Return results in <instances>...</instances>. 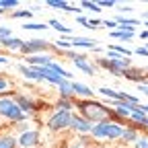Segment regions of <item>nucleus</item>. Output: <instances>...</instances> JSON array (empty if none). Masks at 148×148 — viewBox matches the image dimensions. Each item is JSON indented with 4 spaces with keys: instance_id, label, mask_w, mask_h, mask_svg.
Masks as SVG:
<instances>
[{
    "instance_id": "45",
    "label": "nucleus",
    "mask_w": 148,
    "mask_h": 148,
    "mask_svg": "<svg viewBox=\"0 0 148 148\" xmlns=\"http://www.w3.org/2000/svg\"><path fill=\"white\" fill-rule=\"evenodd\" d=\"M142 25H146V27H148V21H144V23H142Z\"/></svg>"
},
{
    "instance_id": "25",
    "label": "nucleus",
    "mask_w": 148,
    "mask_h": 148,
    "mask_svg": "<svg viewBox=\"0 0 148 148\" xmlns=\"http://www.w3.org/2000/svg\"><path fill=\"white\" fill-rule=\"evenodd\" d=\"M97 92L103 95V97H107L109 101H117V90L109 88V86H101V88H97Z\"/></svg>"
},
{
    "instance_id": "40",
    "label": "nucleus",
    "mask_w": 148,
    "mask_h": 148,
    "mask_svg": "<svg viewBox=\"0 0 148 148\" xmlns=\"http://www.w3.org/2000/svg\"><path fill=\"white\" fill-rule=\"evenodd\" d=\"M138 90L144 92V95H148V84H138Z\"/></svg>"
},
{
    "instance_id": "8",
    "label": "nucleus",
    "mask_w": 148,
    "mask_h": 148,
    "mask_svg": "<svg viewBox=\"0 0 148 148\" xmlns=\"http://www.w3.org/2000/svg\"><path fill=\"white\" fill-rule=\"evenodd\" d=\"M107 60L113 64L121 74L125 72V70H130L132 68V60L130 58H125V56H121V53H117V51H113V49H107Z\"/></svg>"
},
{
    "instance_id": "16",
    "label": "nucleus",
    "mask_w": 148,
    "mask_h": 148,
    "mask_svg": "<svg viewBox=\"0 0 148 148\" xmlns=\"http://www.w3.org/2000/svg\"><path fill=\"white\" fill-rule=\"evenodd\" d=\"M58 95H60V99H74V86H72V80H64V82L58 86Z\"/></svg>"
},
{
    "instance_id": "4",
    "label": "nucleus",
    "mask_w": 148,
    "mask_h": 148,
    "mask_svg": "<svg viewBox=\"0 0 148 148\" xmlns=\"http://www.w3.org/2000/svg\"><path fill=\"white\" fill-rule=\"evenodd\" d=\"M70 121H72V111H58L56 109L47 119V127L51 132H62V130L70 127Z\"/></svg>"
},
{
    "instance_id": "15",
    "label": "nucleus",
    "mask_w": 148,
    "mask_h": 148,
    "mask_svg": "<svg viewBox=\"0 0 148 148\" xmlns=\"http://www.w3.org/2000/svg\"><path fill=\"white\" fill-rule=\"evenodd\" d=\"M45 4L51 6V8H60V10H64V12H76V14L80 16V8H74L70 2H64V0H47Z\"/></svg>"
},
{
    "instance_id": "6",
    "label": "nucleus",
    "mask_w": 148,
    "mask_h": 148,
    "mask_svg": "<svg viewBox=\"0 0 148 148\" xmlns=\"http://www.w3.org/2000/svg\"><path fill=\"white\" fill-rule=\"evenodd\" d=\"M47 49H51V43L47 39H29L21 47V51L27 56V58L29 56H39L41 51H47Z\"/></svg>"
},
{
    "instance_id": "41",
    "label": "nucleus",
    "mask_w": 148,
    "mask_h": 148,
    "mask_svg": "<svg viewBox=\"0 0 148 148\" xmlns=\"http://www.w3.org/2000/svg\"><path fill=\"white\" fill-rule=\"evenodd\" d=\"M140 37H142V39H148V29H146V31H142V33H140Z\"/></svg>"
},
{
    "instance_id": "7",
    "label": "nucleus",
    "mask_w": 148,
    "mask_h": 148,
    "mask_svg": "<svg viewBox=\"0 0 148 148\" xmlns=\"http://www.w3.org/2000/svg\"><path fill=\"white\" fill-rule=\"evenodd\" d=\"M92 125H95V123H90L88 119H84L80 113H72L70 130H74L76 134H80V136H86V134H90V132H92Z\"/></svg>"
},
{
    "instance_id": "31",
    "label": "nucleus",
    "mask_w": 148,
    "mask_h": 148,
    "mask_svg": "<svg viewBox=\"0 0 148 148\" xmlns=\"http://www.w3.org/2000/svg\"><path fill=\"white\" fill-rule=\"evenodd\" d=\"M6 37H12V31H10V27H4V25H0V39H6Z\"/></svg>"
},
{
    "instance_id": "26",
    "label": "nucleus",
    "mask_w": 148,
    "mask_h": 148,
    "mask_svg": "<svg viewBox=\"0 0 148 148\" xmlns=\"http://www.w3.org/2000/svg\"><path fill=\"white\" fill-rule=\"evenodd\" d=\"M107 49H113V51H117V53H121V56H125V58H130L132 60V49H127V47H123V45H109Z\"/></svg>"
},
{
    "instance_id": "42",
    "label": "nucleus",
    "mask_w": 148,
    "mask_h": 148,
    "mask_svg": "<svg viewBox=\"0 0 148 148\" xmlns=\"http://www.w3.org/2000/svg\"><path fill=\"white\" fill-rule=\"evenodd\" d=\"M0 64H8V58H4V56H0Z\"/></svg>"
},
{
    "instance_id": "14",
    "label": "nucleus",
    "mask_w": 148,
    "mask_h": 148,
    "mask_svg": "<svg viewBox=\"0 0 148 148\" xmlns=\"http://www.w3.org/2000/svg\"><path fill=\"white\" fill-rule=\"evenodd\" d=\"M72 86H74V97L92 99V95H95V90H92L90 86H86V84H82V82H74L72 80Z\"/></svg>"
},
{
    "instance_id": "22",
    "label": "nucleus",
    "mask_w": 148,
    "mask_h": 148,
    "mask_svg": "<svg viewBox=\"0 0 148 148\" xmlns=\"http://www.w3.org/2000/svg\"><path fill=\"white\" fill-rule=\"evenodd\" d=\"M74 68H78V70L86 72L88 76H95V72H97V68L92 66V64H88L86 60H84V62H74Z\"/></svg>"
},
{
    "instance_id": "32",
    "label": "nucleus",
    "mask_w": 148,
    "mask_h": 148,
    "mask_svg": "<svg viewBox=\"0 0 148 148\" xmlns=\"http://www.w3.org/2000/svg\"><path fill=\"white\" fill-rule=\"evenodd\" d=\"M103 27H107V29H113V31H117V23L113 21V18H105V21H103Z\"/></svg>"
},
{
    "instance_id": "35",
    "label": "nucleus",
    "mask_w": 148,
    "mask_h": 148,
    "mask_svg": "<svg viewBox=\"0 0 148 148\" xmlns=\"http://www.w3.org/2000/svg\"><path fill=\"white\" fill-rule=\"evenodd\" d=\"M115 4H117L115 0H101V2H99L101 8H111V6H115Z\"/></svg>"
},
{
    "instance_id": "20",
    "label": "nucleus",
    "mask_w": 148,
    "mask_h": 148,
    "mask_svg": "<svg viewBox=\"0 0 148 148\" xmlns=\"http://www.w3.org/2000/svg\"><path fill=\"white\" fill-rule=\"evenodd\" d=\"M49 27H51V29H56V31H60L62 35H70V33H72V29H70V27H66L64 23H60L58 18H49Z\"/></svg>"
},
{
    "instance_id": "9",
    "label": "nucleus",
    "mask_w": 148,
    "mask_h": 148,
    "mask_svg": "<svg viewBox=\"0 0 148 148\" xmlns=\"http://www.w3.org/2000/svg\"><path fill=\"white\" fill-rule=\"evenodd\" d=\"M14 101H16V105L21 107L27 115H29V113H33V111L43 109V103H37V101H33V99H29V97H23V95H16V97H14Z\"/></svg>"
},
{
    "instance_id": "24",
    "label": "nucleus",
    "mask_w": 148,
    "mask_h": 148,
    "mask_svg": "<svg viewBox=\"0 0 148 148\" xmlns=\"http://www.w3.org/2000/svg\"><path fill=\"white\" fill-rule=\"evenodd\" d=\"M0 148H16V138L10 134L0 136Z\"/></svg>"
},
{
    "instance_id": "44",
    "label": "nucleus",
    "mask_w": 148,
    "mask_h": 148,
    "mask_svg": "<svg viewBox=\"0 0 148 148\" xmlns=\"http://www.w3.org/2000/svg\"><path fill=\"white\" fill-rule=\"evenodd\" d=\"M144 18H146V21H148V12H144Z\"/></svg>"
},
{
    "instance_id": "19",
    "label": "nucleus",
    "mask_w": 148,
    "mask_h": 148,
    "mask_svg": "<svg viewBox=\"0 0 148 148\" xmlns=\"http://www.w3.org/2000/svg\"><path fill=\"white\" fill-rule=\"evenodd\" d=\"M74 105H76L74 99H60L58 97V101H56V109H58V111H72Z\"/></svg>"
},
{
    "instance_id": "34",
    "label": "nucleus",
    "mask_w": 148,
    "mask_h": 148,
    "mask_svg": "<svg viewBox=\"0 0 148 148\" xmlns=\"http://www.w3.org/2000/svg\"><path fill=\"white\" fill-rule=\"evenodd\" d=\"M103 23L101 21H97V18H88V25H86V29H99Z\"/></svg>"
},
{
    "instance_id": "43",
    "label": "nucleus",
    "mask_w": 148,
    "mask_h": 148,
    "mask_svg": "<svg viewBox=\"0 0 148 148\" xmlns=\"http://www.w3.org/2000/svg\"><path fill=\"white\" fill-rule=\"evenodd\" d=\"M68 148H84V146H80L78 142H74V144H72V146H68Z\"/></svg>"
},
{
    "instance_id": "12",
    "label": "nucleus",
    "mask_w": 148,
    "mask_h": 148,
    "mask_svg": "<svg viewBox=\"0 0 148 148\" xmlns=\"http://www.w3.org/2000/svg\"><path fill=\"white\" fill-rule=\"evenodd\" d=\"M27 66H35V68H45L53 62V56H29V58H25Z\"/></svg>"
},
{
    "instance_id": "33",
    "label": "nucleus",
    "mask_w": 148,
    "mask_h": 148,
    "mask_svg": "<svg viewBox=\"0 0 148 148\" xmlns=\"http://www.w3.org/2000/svg\"><path fill=\"white\" fill-rule=\"evenodd\" d=\"M21 2L18 0H2V8L6 10V8H14V6H18Z\"/></svg>"
},
{
    "instance_id": "39",
    "label": "nucleus",
    "mask_w": 148,
    "mask_h": 148,
    "mask_svg": "<svg viewBox=\"0 0 148 148\" xmlns=\"http://www.w3.org/2000/svg\"><path fill=\"white\" fill-rule=\"evenodd\" d=\"M6 86H8V80H6V78H2V76H0V90H4Z\"/></svg>"
},
{
    "instance_id": "2",
    "label": "nucleus",
    "mask_w": 148,
    "mask_h": 148,
    "mask_svg": "<svg viewBox=\"0 0 148 148\" xmlns=\"http://www.w3.org/2000/svg\"><path fill=\"white\" fill-rule=\"evenodd\" d=\"M121 134H123V125L115 123V121H101V123H95L92 125V132L90 136L95 140H121Z\"/></svg>"
},
{
    "instance_id": "36",
    "label": "nucleus",
    "mask_w": 148,
    "mask_h": 148,
    "mask_svg": "<svg viewBox=\"0 0 148 148\" xmlns=\"http://www.w3.org/2000/svg\"><path fill=\"white\" fill-rule=\"evenodd\" d=\"M134 53H138V56H144V58H148V47H136V49H134Z\"/></svg>"
},
{
    "instance_id": "18",
    "label": "nucleus",
    "mask_w": 148,
    "mask_h": 148,
    "mask_svg": "<svg viewBox=\"0 0 148 148\" xmlns=\"http://www.w3.org/2000/svg\"><path fill=\"white\" fill-rule=\"evenodd\" d=\"M138 138H140V134H138V130H136V127H132V125L123 127V134H121V140H123V142H130V144H134Z\"/></svg>"
},
{
    "instance_id": "1",
    "label": "nucleus",
    "mask_w": 148,
    "mask_h": 148,
    "mask_svg": "<svg viewBox=\"0 0 148 148\" xmlns=\"http://www.w3.org/2000/svg\"><path fill=\"white\" fill-rule=\"evenodd\" d=\"M74 107H78V113L84 117V119H88L90 123H101V121H113L115 119V123H121L123 119H119V115L115 113V109H109V107H105L103 103H99V101H95V99H80V101H76V105Z\"/></svg>"
},
{
    "instance_id": "17",
    "label": "nucleus",
    "mask_w": 148,
    "mask_h": 148,
    "mask_svg": "<svg viewBox=\"0 0 148 148\" xmlns=\"http://www.w3.org/2000/svg\"><path fill=\"white\" fill-rule=\"evenodd\" d=\"M23 39H18V37H6V39H0V45L6 47V49H14V51H21L23 47Z\"/></svg>"
},
{
    "instance_id": "3",
    "label": "nucleus",
    "mask_w": 148,
    "mask_h": 148,
    "mask_svg": "<svg viewBox=\"0 0 148 148\" xmlns=\"http://www.w3.org/2000/svg\"><path fill=\"white\" fill-rule=\"evenodd\" d=\"M0 115L6 117L8 121H14V123L25 121V119L29 117L25 111L16 105V101L10 99V97H2V99H0Z\"/></svg>"
},
{
    "instance_id": "11",
    "label": "nucleus",
    "mask_w": 148,
    "mask_h": 148,
    "mask_svg": "<svg viewBox=\"0 0 148 148\" xmlns=\"http://www.w3.org/2000/svg\"><path fill=\"white\" fill-rule=\"evenodd\" d=\"M68 41L72 43V47H84V49H92V51L99 47V45H97V39H90V37L72 35V37H68Z\"/></svg>"
},
{
    "instance_id": "28",
    "label": "nucleus",
    "mask_w": 148,
    "mask_h": 148,
    "mask_svg": "<svg viewBox=\"0 0 148 148\" xmlns=\"http://www.w3.org/2000/svg\"><path fill=\"white\" fill-rule=\"evenodd\" d=\"M49 25H43V23H27V25H23V29H27V31H45Z\"/></svg>"
},
{
    "instance_id": "46",
    "label": "nucleus",
    "mask_w": 148,
    "mask_h": 148,
    "mask_svg": "<svg viewBox=\"0 0 148 148\" xmlns=\"http://www.w3.org/2000/svg\"><path fill=\"white\" fill-rule=\"evenodd\" d=\"M99 148H101V146H99Z\"/></svg>"
},
{
    "instance_id": "30",
    "label": "nucleus",
    "mask_w": 148,
    "mask_h": 148,
    "mask_svg": "<svg viewBox=\"0 0 148 148\" xmlns=\"http://www.w3.org/2000/svg\"><path fill=\"white\" fill-rule=\"evenodd\" d=\"M134 148H148V136H140L134 142Z\"/></svg>"
},
{
    "instance_id": "5",
    "label": "nucleus",
    "mask_w": 148,
    "mask_h": 148,
    "mask_svg": "<svg viewBox=\"0 0 148 148\" xmlns=\"http://www.w3.org/2000/svg\"><path fill=\"white\" fill-rule=\"evenodd\" d=\"M41 142V134L37 130H23L16 136V146L18 148H37Z\"/></svg>"
},
{
    "instance_id": "37",
    "label": "nucleus",
    "mask_w": 148,
    "mask_h": 148,
    "mask_svg": "<svg viewBox=\"0 0 148 148\" xmlns=\"http://www.w3.org/2000/svg\"><path fill=\"white\" fill-rule=\"evenodd\" d=\"M76 23H80V25H82V27H86V25H88V18H86V16H82V14H80V16H76Z\"/></svg>"
},
{
    "instance_id": "13",
    "label": "nucleus",
    "mask_w": 148,
    "mask_h": 148,
    "mask_svg": "<svg viewBox=\"0 0 148 148\" xmlns=\"http://www.w3.org/2000/svg\"><path fill=\"white\" fill-rule=\"evenodd\" d=\"M123 78L132 80V82H136V84H146L148 74H142V70H136V68H130V70L123 72Z\"/></svg>"
},
{
    "instance_id": "21",
    "label": "nucleus",
    "mask_w": 148,
    "mask_h": 148,
    "mask_svg": "<svg viewBox=\"0 0 148 148\" xmlns=\"http://www.w3.org/2000/svg\"><path fill=\"white\" fill-rule=\"evenodd\" d=\"M97 64H99V66H103L105 70H109L111 74H113V76H123V74H121V72H119L113 64H111L109 60H105V58H97Z\"/></svg>"
},
{
    "instance_id": "27",
    "label": "nucleus",
    "mask_w": 148,
    "mask_h": 148,
    "mask_svg": "<svg viewBox=\"0 0 148 148\" xmlns=\"http://www.w3.org/2000/svg\"><path fill=\"white\" fill-rule=\"evenodd\" d=\"M80 6L82 8H88V10H92V12H101V6H99V2H92V0H82L80 2Z\"/></svg>"
},
{
    "instance_id": "23",
    "label": "nucleus",
    "mask_w": 148,
    "mask_h": 148,
    "mask_svg": "<svg viewBox=\"0 0 148 148\" xmlns=\"http://www.w3.org/2000/svg\"><path fill=\"white\" fill-rule=\"evenodd\" d=\"M111 37H113V39H121V41H130L134 37V31H121V29H117V31H111Z\"/></svg>"
},
{
    "instance_id": "10",
    "label": "nucleus",
    "mask_w": 148,
    "mask_h": 148,
    "mask_svg": "<svg viewBox=\"0 0 148 148\" xmlns=\"http://www.w3.org/2000/svg\"><path fill=\"white\" fill-rule=\"evenodd\" d=\"M16 70L23 74L27 80H37L41 82L43 76H41V68H35V66H25V64H16Z\"/></svg>"
},
{
    "instance_id": "38",
    "label": "nucleus",
    "mask_w": 148,
    "mask_h": 148,
    "mask_svg": "<svg viewBox=\"0 0 148 148\" xmlns=\"http://www.w3.org/2000/svg\"><path fill=\"white\" fill-rule=\"evenodd\" d=\"M132 10H134V8L130 6V4H125V6H121V8H119V12H125V14H130Z\"/></svg>"
},
{
    "instance_id": "29",
    "label": "nucleus",
    "mask_w": 148,
    "mask_h": 148,
    "mask_svg": "<svg viewBox=\"0 0 148 148\" xmlns=\"http://www.w3.org/2000/svg\"><path fill=\"white\" fill-rule=\"evenodd\" d=\"M31 10H14L12 12V18H31Z\"/></svg>"
}]
</instances>
